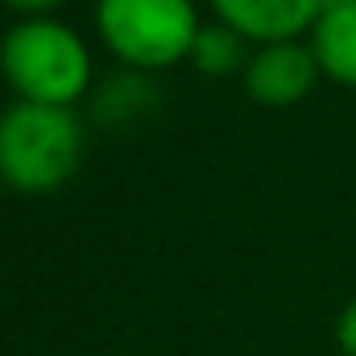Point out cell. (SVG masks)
I'll list each match as a JSON object with an SVG mask.
<instances>
[{
	"label": "cell",
	"mask_w": 356,
	"mask_h": 356,
	"mask_svg": "<svg viewBox=\"0 0 356 356\" xmlns=\"http://www.w3.org/2000/svg\"><path fill=\"white\" fill-rule=\"evenodd\" d=\"M0 75L17 99L79 108L95 83L91 46L58 17H21L0 38Z\"/></svg>",
	"instance_id": "1"
},
{
	"label": "cell",
	"mask_w": 356,
	"mask_h": 356,
	"mask_svg": "<svg viewBox=\"0 0 356 356\" xmlns=\"http://www.w3.org/2000/svg\"><path fill=\"white\" fill-rule=\"evenodd\" d=\"M83 120L75 108L17 99L0 112V178L17 195H50L67 186L83 162Z\"/></svg>",
	"instance_id": "2"
},
{
	"label": "cell",
	"mask_w": 356,
	"mask_h": 356,
	"mask_svg": "<svg viewBox=\"0 0 356 356\" xmlns=\"http://www.w3.org/2000/svg\"><path fill=\"white\" fill-rule=\"evenodd\" d=\"M91 21L104 50L124 71L141 75H158L186 63L203 29L195 0H95Z\"/></svg>",
	"instance_id": "3"
},
{
	"label": "cell",
	"mask_w": 356,
	"mask_h": 356,
	"mask_svg": "<svg viewBox=\"0 0 356 356\" xmlns=\"http://www.w3.org/2000/svg\"><path fill=\"white\" fill-rule=\"evenodd\" d=\"M319 63H315V50L307 38H294V42H266V46H253L241 79H245V95L257 104V108H294L302 104L315 83H319Z\"/></svg>",
	"instance_id": "4"
},
{
	"label": "cell",
	"mask_w": 356,
	"mask_h": 356,
	"mask_svg": "<svg viewBox=\"0 0 356 356\" xmlns=\"http://www.w3.org/2000/svg\"><path fill=\"white\" fill-rule=\"evenodd\" d=\"M211 17L236 29L249 46L311 38L327 0H207Z\"/></svg>",
	"instance_id": "5"
},
{
	"label": "cell",
	"mask_w": 356,
	"mask_h": 356,
	"mask_svg": "<svg viewBox=\"0 0 356 356\" xmlns=\"http://www.w3.org/2000/svg\"><path fill=\"white\" fill-rule=\"evenodd\" d=\"M307 42L315 50V63H319L323 79L356 91V0L327 4Z\"/></svg>",
	"instance_id": "6"
},
{
	"label": "cell",
	"mask_w": 356,
	"mask_h": 356,
	"mask_svg": "<svg viewBox=\"0 0 356 356\" xmlns=\"http://www.w3.org/2000/svg\"><path fill=\"white\" fill-rule=\"evenodd\" d=\"M154 108H158L154 75H141V71H120L116 79H108L91 91V112L108 129H129L141 116H149Z\"/></svg>",
	"instance_id": "7"
},
{
	"label": "cell",
	"mask_w": 356,
	"mask_h": 356,
	"mask_svg": "<svg viewBox=\"0 0 356 356\" xmlns=\"http://www.w3.org/2000/svg\"><path fill=\"white\" fill-rule=\"evenodd\" d=\"M249 54H253L249 42L236 29L220 25V21H203V29H199V38L191 46V58L186 63L199 75H207V79H224V75H241L245 63H249Z\"/></svg>",
	"instance_id": "8"
},
{
	"label": "cell",
	"mask_w": 356,
	"mask_h": 356,
	"mask_svg": "<svg viewBox=\"0 0 356 356\" xmlns=\"http://www.w3.org/2000/svg\"><path fill=\"white\" fill-rule=\"evenodd\" d=\"M336 344L344 348V356H356V298L340 311V319H336Z\"/></svg>",
	"instance_id": "9"
},
{
	"label": "cell",
	"mask_w": 356,
	"mask_h": 356,
	"mask_svg": "<svg viewBox=\"0 0 356 356\" xmlns=\"http://www.w3.org/2000/svg\"><path fill=\"white\" fill-rule=\"evenodd\" d=\"M0 4H8L13 13H21V17H54L63 4H71V0H0Z\"/></svg>",
	"instance_id": "10"
},
{
	"label": "cell",
	"mask_w": 356,
	"mask_h": 356,
	"mask_svg": "<svg viewBox=\"0 0 356 356\" xmlns=\"http://www.w3.org/2000/svg\"><path fill=\"white\" fill-rule=\"evenodd\" d=\"M327 4H344V0H327Z\"/></svg>",
	"instance_id": "11"
},
{
	"label": "cell",
	"mask_w": 356,
	"mask_h": 356,
	"mask_svg": "<svg viewBox=\"0 0 356 356\" xmlns=\"http://www.w3.org/2000/svg\"><path fill=\"white\" fill-rule=\"evenodd\" d=\"M0 191H4V178H0Z\"/></svg>",
	"instance_id": "12"
}]
</instances>
